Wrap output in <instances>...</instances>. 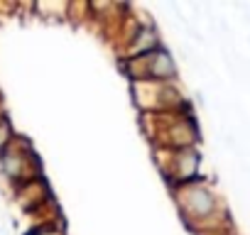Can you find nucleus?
Here are the masks:
<instances>
[{
	"mask_svg": "<svg viewBox=\"0 0 250 235\" xmlns=\"http://www.w3.org/2000/svg\"><path fill=\"white\" fill-rule=\"evenodd\" d=\"M174 206L182 215V223L194 235H228L233 233V220L228 206L211 179H199L184 186L172 189Z\"/></svg>",
	"mask_w": 250,
	"mask_h": 235,
	"instance_id": "f257e3e1",
	"label": "nucleus"
},
{
	"mask_svg": "<svg viewBox=\"0 0 250 235\" xmlns=\"http://www.w3.org/2000/svg\"><path fill=\"white\" fill-rule=\"evenodd\" d=\"M140 123L155 150H182V147H199L201 130L191 110H174V113H157V115H140Z\"/></svg>",
	"mask_w": 250,
	"mask_h": 235,
	"instance_id": "f03ea898",
	"label": "nucleus"
},
{
	"mask_svg": "<svg viewBox=\"0 0 250 235\" xmlns=\"http://www.w3.org/2000/svg\"><path fill=\"white\" fill-rule=\"evenodd\" d=\"M120 74L130 83L150 81V83H177L179 78V66L174 54L167 47H160L145 57L138 59H118Z\"/></svg>",
	"mask_w": 250,
	"mask_h": 235,
	"instance_id": "7ed1b4c3",
	"label": "nucleus"
},
{
	"mask_svg": "<svg viewBox=\"0 0 250 235\" xmlns=\"http://www.w3.org/2000/svg\"><path fill=\"white\" fill-rule=\"evenodd\" d=\"M155 164L167 181L169 191L191 181L204 179V155L199 147H182V150H155Z\"/></svg>",
	"mask_w": 250,
	"mask_h": 235,
	"instance_id": "20e7f679",
	"label": "nucleus"
},
{
	"mask_svg": "<svg viewBox=\"0 0 250 235\" xmlns=\"http://www.w3.org/2000/svg\"><path fill=\"white\" fill-rule=\"evenodd\" d=\"M130 96L140 115H157V113H174V110H191L189 98L182 93L177 83H130Z\"/></svg>",
	"mask_w": 250,
	"mask_h": 235,
	"instance_id": "39448f33",
	"label": "nucleus"
},
{
	"mask_svg": "<svg viewBox=\"0 0 250 235\" xmlns=\"http://www.w3.org/2000/svg\"><path fill=\"white\" fill-rule=\"evenodd\" d=\"M0 176L10 184V189H18L42 176L40 157L27 137L18 135L10 142V147L0 155Z\"/></svg>",
	"mask_w": 250,
	"mask_h": 235,
	"instance_id": "423d86ee",
	"label": "nucleus"
},
{
	"mask_svg": "<svg viewBox=\"0 0 250 235\" xmlns=\"http://www.w3.org/2000/svg\"><path fill=\"white\" fill-rule=\"evenodd\" d=\"M115 39H118V44H115L118 59H138V57H145V54L165 47L157 25L150 20H133L130 13L118 25Z\"/></svg>",
	"mask_w": 250,
	"mask_h": 235,
	"instance_id": "0eeeda50",
	"label": "nucleus"
},
{
	"mask_svg": "<svg viewBox=\"0 0 250 235\" xmlns=\"http://www.w3.org/2000/svg\"><path fill=\"white\" fill-rule=\"evenodd\" d=\"M13 194H15V203H18L25 213H35V211H40L42 206H47L49 201H54V198H52V191H49V186H47V181H44V176H40V179H35V181H30V184H22V186L13 189Z\"/></svg>",
	"mask_w": 250,
	"mask_h": 235,
	"instance_id": "6e6552de",
	"label": "nucleus"
},
{
	"mask_svg": "<svg viewBox=\"0 0 250 235\" xmlns=\"http://www.w3.org/2000/svg\"><path fill=\"white\" fill-rule=\"evenodd\" d=\"M35 10L44 20H69V3H35Z\"/></svg>",
	"mask_w": 250,
	"mask_h": 235,
	"instance_id": "1a4fd4ad",
	"label": "nucleus"
},
{
	"mask_svg": "<svg viewBox=\"0 0 250 235\" xmlns=\"http://www.w3.org/2000/svg\"><path fill=\"white\" fill-rule=\"evenodd\" d=\"M15 137H18V133H15L13 120H10L8 115H0V155L10 147V142H13Z\"/></svg>",
	"mask_w": 250,
	"mask_h": 235,
	"instance_id": "9d476101",
	"label": "nucleus"
},
{
	"mask_svg": "<svg viewBox=\"0 0 250 235\" xmlns=\"http://www.w3.org/2000/svg\"><path fill=\"white\" fill-rule=\"evenodd\" d=\"M25 235H66V230L62 220H54V223H37L30 230H25Z\"/></svg>",
	"mask_w": 250,
	"mask_h": 235,
	"instance_id": "9b49d317",
	"label": "nucleus"
},
{
	"mask_svg": "<svg viewBox=\"0 0 250 235\" xmlns=\"http://www.w3.org/2000/svg\"><path fill=\"white\" fill-rule=\"evenodd\" d=\"M228 235H238V233H235V230H233V233H228Z\"/></svg>",
	"mask_w": 250,
	"mask_h": 235,
	"instance_id": "f8f14e48",
	"label": "nucleus"
}]
</instances>
